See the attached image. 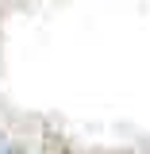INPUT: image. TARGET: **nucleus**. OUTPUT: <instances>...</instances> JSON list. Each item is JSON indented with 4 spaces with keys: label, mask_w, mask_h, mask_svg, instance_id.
Returning <instances> with one entry per match:
<instances>
[{
    "label": "nucleus",
    "mask_w": 150,
    "mask_h": 154,
    "mask_svg": "<svg viewBox=\"0 0 150 154\" xmlns=\"http://www.w3.org/2000/svg\"><path fill=\"white\" fill-rule=\"evenodd\" d=\"M4 154H23V150H4Z\"/></svg>",
    "instance_id": "obj_1"
}]
</instances>
